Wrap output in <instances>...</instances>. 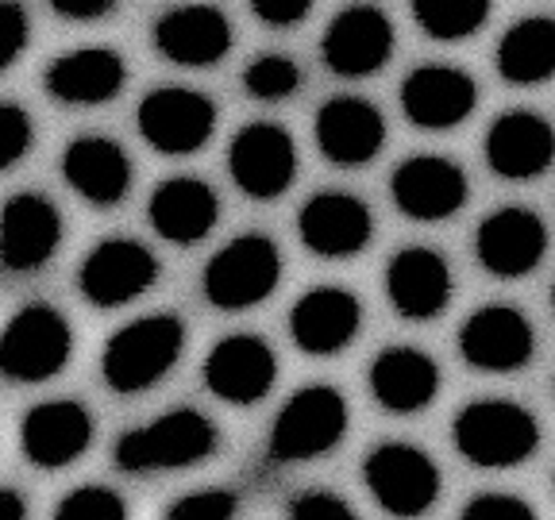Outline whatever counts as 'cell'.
<instances>
[{
  "mask_svg": "<svg viewBox=\"0 0 555 520\" xmlns=\"http://www.w3.org/2000/svg\"><path fill=\"white\" fill-rule=\"evenodd\" d=\"M220 447L217 425L197 408H173L155 416L151 425H139L116 443V467L124 474H163L205 463Z\"/></svg>",
  "mask_w": 555,
  "mask_h": 520,
  "instance_id": "6da1fadb",
  "label": "cell"
},
{
  "mask_svg": "<svg viewBox=\"0 0 555 520\" xmlns=\"http://www.w3.org/2000/svg\"><path fill=\"white\" fill-rule=\"evenodd\" d=\"M451 435L463 459L482 470H509L540 447L537 416L505 398H478L463 405L455 413Z\"/></svg>",
  "mask_w": 555,
  "mask_h": 520,
  "instance_id": "7a4b0ae2",
  "label": "cell"
},
{
  "mask_svg": "<svg viewBox=\"0 0 555 520\" xmlns=\"http://www.w3.org/2000/svg\"><path fill=\"white\" fill-rule=\"evenodd\" d=\"M185 351V324L170 312L139 316L113 332L101 355V374L108 390L116 393H143L173 370V363Z\"/></svg>",
  "mask_w": 555,
  "mask_h": 520,
  "instance_id": "3957f363",
  "label": "cell"
},
{
  "mask_svg": "<svg viewBox=\"0 0 555 520\" xmlns=\"http://www.w3.org/2000/svg\"><path fill=\"white\" fill-rule=\"evenodd\" d=\"M347 401L332 386H305L274 416L267 455L274 463H309L321 459L344 440Z\"/></svg>",
  "mask_w": 555,
  "mask_h": 520,
  "instance_id": "277c9868",
  "label": "cell"
},
{
  "mask_svg": "<svg viewBox=\"0 0 555 520\" xmlns=\"http://www.w3.org/2000/svg\"><path fill=\"white\" fill-rule=\"evenodd\" d=\"M74 332L51 304H24L0 332V374L12 381H47L69 363Z\"/></svg>",
  "mask_w": 555,
  "mask_h": 520,
  "instance_id": "5b68a950",
  "label": "cell"
},
{
  "mask_svg": "<svg viewBox=\"0 0 555 520\" xmlns=\"http://www.w3.org/2000/svg\"><path fill=\"white\" fill-rule=\"evenodd\" d=\"M282 255L274 239L251 232L220 247L205 266V297L224 312H243L262 304L278 289Z\"/></svg>",
  "mask_w": 555,
  "mask_h": 520,
  "instance_id": "8992f818",
  "label": "cell"
},
{
  "mask_svg": "<svg viewBox=\"0 0 555 520\" xmlns=\"http://www.w3.org/2000/svg\"><path fill=\"white\" fill-rule=\"evenodd\" d=\"M363 478L390 517H425L440 497V470L413 443H378L363 459Z\"/></svg>",
  "mask_w": 555,
  "mask_h": 520,
  "instance_id": "52a82bcc",
  "label": "cell"
},
{
  "mask_svg": "<svg viewBox=\"0 0 555 520\" xmlns=\"http://www.w3.org/2000/svg\"><path fill=\"white\" fill-rule=\"evenodd\" d=\"M139 135L163 155H193L217 131V104L185 86L151 89L139 104Z\"/></svg>",
  "mask_w": 555,
  "mask_h": 520,
  "instance_id": "ba28073f",
  "label": "cell"
},
{
  "mask_svg": "<svg viewBox=\"0 0 555 520\" xmlns=\"http://www.w3.org/2000/svg\"><path fill=\"white\" fill-rule=\"evenodd\" d=\"M228 170L232 182L247 197L274 200L294 185L297 178V143L282 123H247L235 131L232 147H228Z\"/></svg>",
  "mask_w": 555,
  "mask_h": 520,
  "instance_id": "9c48e42d",
  "label": "cell"
},
{
  "mask_svg": "<svg viewBox=\"0 0 555 520\" xmlns=\"http://www.w3.org/2000/svg\"><path fill=\"white\" fill-rule=\"evenodd\" d=\"M532 351H537L532 324L513 304H482L460 328V355L475 370L513 374L529 363Z\"/></svg>",
  "mask_w": 555,
  "mask_h": 520,
  "instance_id": "30bf717a",
  "label": "cell"
},
{
  "mask_svg": "<svg viewBox=\"0 0 555 520\" xmlns=\"http://www.w3.org/2000/svg\"><path fill=\"white\" fill-rule=\"evenodd\" d=\"M158 282V259L139 239H104L86 255L78 274L81 297L101 309H116L143 297Z\"/></svg>",
  "mask_w": 555,
  "mask_h": 520,
  "instance_id": "8fae6325",
  "label": "cell"
},
{
  "mask_svg": "<svg viewBox=\"0 0 555 520\" xmlns=\"http://www.w3.org/2000/svg\"><path fill=\"white\" fill-rule=\"evenodd\" d=\"M390 193L409 220L440 224L467 205V173L443 155H413L393 170Z\"/></svg>",
  "mask_w": 555,
  "mask_h": 520,
  "instance_id": "7c38bea8",
  "label": "cell"
},
{
  "mask_svg": "<svg viewBox=\"0 0 555 520\" xmlns=\"http://www.w3.org/2000/svg\"><path fill=\"white\" fill-rule=\"evenodd\" d=\"M321 54L339 78H366L378 74L393 54V24L374 4H351L332 16L321 39Z\"/></svg>",
  "mask_w": 555,
  "mask_h": 520,
  "instance_id": "4fadbf2b",
  "label": "cell"
},
{
  "mask_svg": "<svg viewBox=\"0 0 555 520\" xmlns=\"http://www.w3.org/2000/svg\"><path fill=\"white\" fill-rule=\"evenodd\" d=\"M547 251V227L532 208H498L478 224L475 232V255L486 274L494 277H525L540 266Z\"/></svg>",
  "mask_w": 555,
  "mask_h": 520,
  "instance_id": "5bb4252c",
  "label": "cell"
},
{
  "mask_svg": "<svg viewBox=\"0 0 555 520\" xmlns=\"http://www.w3.org/2000/svg\"><path fill=\"white\" fill-rule=\"evenodd\" d=\"M478 104V86L460 66H416L401 81V113L421 131H451Z\"/></svg>",
  "mask_w": 555,
  "mask_h": 520,
  "instance_id": "9a60e30c",
  "label": "cell"
},
{
  "mask_svg": "<svg viewBox=\"0 0 555 520\" xmlns=\"http://www.w3.org/2000/svg\"><path fill=\"white\" fill-rule=\"evenodd\" d=\"M278 378V355L267 339L235 332L205 359V386L228 405H259Z\"/></svg>",
  "mask_w": 555,
  "mask_h": 520,
  "instance_id": "2e32d148",
  "label": "cell"
},
{
  "mask_svg": "<svg viewBox=\"0 0 555 520\" xmlns=\"http://www.w3.org/2000/svg\"><path fill=\"white\" fill-rule=\"evenodd\" d=\"M93 443V413L81 401H43L24 416L20 447L39 470L78 463Z\"/></svg>",
  "mask_w": 555,
  "mask_h": 520,
  "instance_id": "e0dca14e",
  "label": "cell"
},
{
  "mask_svg": "<svg viewBox=\"0 0 555 520\" xmlns=\"http://www.w3.org/2000/svg\"><path fill=\"white\" fill-rule=\"evenodd\" d=\"M555 162V128L540 113L513 108L486 131V166L505 182H529Z\"/></svg>",
  "mask_w": 555,
  "mask_h": 520,
  "instance_id": "ac0fdd59",
  "label": "cell"
},
{
  "mask_svg": "<svg viewBox=\"0 0 555 520\" xmlns=\"http://www.w3.org/2000/svg\"><path fill=\"white\" fill-rule=\"evenodd\" d=\"M297 232L301 243L321 259H351L371 243L374 217L371 208L351 193H317L301 205L297 217Z\"/></svg>",
  "mask_w": 555,
  "mask_h": 520,
  "instance_id": "d6986e66",
  "label": "cell"
},
{
  "mask_svg": "<svg viewBox=\"0 0 555 520\" xmlns=\"http://www.w3.org/2000/svg\"><path fill=\"white\" fill-rule=\"evenodd\" d=\"M62 243V217L43 193H16L0 208V266L39 270Z\"/></svg>",
  "mask_w": 555,
  "mask_h": 520,
  "instance_id": "ffe728a7",
  "label": "cell"
},
{
  "mask_svg": "<svg viewBox=\"0 0 555 520\" xmlns=\"http://www.w3.org/2000/svg\"><path fill=\"white\" fill-rule=\"evenodd\" d=\"M155 51L170 58L173 66H217L232 51V24L212 4H182V9H170L166 16H158Z\"/></svg>",
  "mask_w": 555,
  "mask_h": 520,
  "instance_id": "44dd1931",
  "label": "cell"
},
{
  "mask_svg": "<svg viewBox=\"0 0 555 520\" xmlns=\"http://www.w3.org/2000/svg\"><path fill=\"white\" fill-rule=\"evenodd\" d=\"M386 297L405 321H433L451 301V266L433 247H401L386 266Z\"/></svg>",
  "mask_w": 555,
  "mask_h": 520,
  "instance_id": "7402d4cb",
  "label": "cell"
},
{
  "mask_svg": "<svg viewBox=\"0 0 555 520\" xmlns=\"http://www.w3.org/2000/svg\"><path fill=\"white\" fill-rule=\"evenodd\" d=\"M363 328V304L339 286H321L297 297L289 312V336L305 355H336Z\"/></svg>",
  "mask_w": 555,
  "mask_h": 520,
  "instance_id": "603a6c76",
  "label": "cell"
},
{
  "mask_svg": "<svg viewBox=\"0 0 555 520\" xmlns=\"http://www.w3.org/2000/svg\"><path fill=\"white\" fill-rule=\"evenodd\" d=\"M386 143V120L363 96H332L317 113V147L336 166H363Z\"/></svg>",
  "mask_w": 555,
  "mask_h": 520,
  "instance_id": "cb8c5ba5",
  "label": "cell"
},
{
  "mask_svg": "<svg viewBox=\"0 0 555 520\" xmlns=\"http://www.w3.org/2000/svg\"><path fill=\"white\" fill-rule=\"evenodd\" d=\"M62 178L89 205H120L131 190V158L113 139L81 135L62 155Z\"/></svg>",
  "mask_w": 555,
  "mask_h": 520,
  "instance_id": "d4e9b609",
  "label": "cell"
},
{
  "mask_svg": "<svg viewBox=\"0 0 555 520\" xmlns=\"http://www.w3.org/2000/svg\"><path fill=\"white\" fill-rule=\"evenodd\" d=\"M128 81V66L108 47H81V51L59 54L47 66L43 86L62 104H104L113 101Z\"/></svg>",
  "mask_w": 555,
  "mask_h": 520,
  "instance_id": "484cf974",
  "label": "cell"
},
{
  "mask_svg": "<svg viewBox=\"0 0 555 520\" xmlns=\"http://www.w3.org/2000/svg\"><path fill=\"white\" fill-rule=\"evenodd\" d=\"M440 390V366L416 347H386L371 363V393L386 413H421Z\"/></svg>",
  "mask_w": 555,
  "mask_h": 520,
  "instance_id": "4316f807",
  "label": "cell"
},
{
  "mask_svg": "<svg viewBox=\"0 0 555 520\" xmlns=\"http://www.w3.org/2000/svg\"><path fill=\"white\" fill-rule=\"evenodd\" d=\"M151 227L166 243H201L220 220V200L201 178H170L151 193Z\"/></svg>",
  "mask_w": 555,
  "mask_h": 520,
  "instance_id": "83f0119b",
  "label": "cell"
},
{
  "mask_svg": "<svg viewBox=\"0 0 555 520\" xmlns=\"http://www.w3.org/2000/svg\"><path fill=\"white\" fill-rule=\"evenodd\" d=\"M498 69L513 86H540V81L555 78V20H517L498 43Z\"/></svg>",
  "mask_w": 555,
  "mask_h": 520,
  "instance_id": "f1b7e54d",
  "label": "cell"
},
{
  "mask_svg": "<svg viewBox=\"0 0 555 520\" xmlns=\"http://www.w3.org/2000/svg\"><path fill=\"white\" fill-rule=\"evenodd\" d=\"M409 4H413L416 27L440 43L470 39L490 20V0H409Z\"/></svg>",
  "mask_w": 555,
  "mask_h": 520,
  "instance_id": "f546056e",
  "label": "cell"
},
{
  "mask_svg": "<svg viewBox=\"0 0 555 520\" xmlns=\"http://www.w3.org/2000/svg\"><path fill=\"white\" fill-rule=\"evenodd\" d=\"M301 86V69L289 54H259L251 66L243 69V89L255 101H286Z\"/></svg>",
  "mask_w": 555,
  "mask_h": 520,
  "instance_id": "4dcf8cb0",
  "label": "cell"
},
{
  "mask_svg": "<svg viewBox=\"0 0 555 520\" xmlns=\"http://www.w3.org/2000/svg\"><path fill=\"white\" fill-rule=\"evenodd\" d=\"M54 520H128V505L108 485H78L59 502Z\"/></svg>",
  "mask_w": 555,
  "mask_h": 520,
  "instance_id": "1f68e13d",
  "label": "cell"
},
{
  "mask_svg": "<svg viewBox=\"0 0 555 520\" xmlns=\"http://www.w3.org/2000/svg\"><path fill=\"white\" fill-rule=\"evenodd\" d=\"M240 502L232 490H197L185 494L166 509V520H232Z\"/></svg>",
  "mask_w": 555,
  "mask_h": 520,
  "instance_id": "d6a6232c",
  "label": "cell"
},
{
  "mask_svg": "<svg viewBox=\"0 0 555 520\" xmlns=\"http://www.w3.org/2000/svg\"><path fill=\"white\" fill-rule=\"evenodd\" d=\"M31 147V116L20 104L0 101V170L16 166Z\"/></svg>",
  "mask_w": 555,
  "mask_h": 520,
  "instance_id": "836d02e7",
  "label": "cell"
},
{
  "mask_svg": "<svg viewBox=\"0 0 555 520\" xmlns=\"http://www.w3.org/2000/svg\"><path fill=\"white\" fill-rule=\"evenodd\" d=\"M460 520H537V512L513 494H478L463 505Z\"/></svg>",
  "mask_w": 555,
  "mask_h": 520,
  "instance_id": "e575fe53",
  "label": "cell"
},
{
  "mask_svg": "<svg viewBox=\"0 0 555 520\" xmlns=\"http://www.w3.org/2000/svg\"><path fill=\"white\" fill-rule=\"evenodd\" d=\"M289 520H359L344 497L328 490H305L289 502Z\"/></svg>",
  "mask_w": 555,
  "mask_h": 520,
  "instance_id": "d590c367",
  "label": "cell"
},
{
  "mask_svg": "<svg viewBox=\"0 0 555 520\" xmlns=\"http://www.w3.org/2000/svg\"><path fill=\"white\" fill-rule=\"evenodd\" d=\"M27 47V12L16 0H0V74L24 54Z\"/></svg>",
  "mask_w": 555,
  "mask_h": 520,
  "instance_id": "8d00e7d4",
  "label": "cell"
},
{
  "mask_svg": "<svg viewBox=\"0 0 555 520\" xmlns=\"http://www.w3.org/2000/svg\"><path fill=\"white\" fill-rule=\"evenodd\" d=\"M255 16L262 24H274V27H294L309 16L312 0H251Z\"/></svg>",
  "mask_w": 555,
  "mask_h": 520,
  "instance_id": "74e56055",
  "label": "cell"
},
{
  "mask_svg": "<svg viewBox=\"0 0 555 520\" xmlns=\"http://www.w3.org/2000/svg\"><path fill=\"white\" fill-rule=\"evenodd\" d=\"M51 9L66 20H101L116 9V0H51Z\"/></svg>",
  "mask_w": 555,
  "mask_h": 520,
  "instance_id": "f35d334b",
  "label": "cell"
},
{
  "mask_svg": "<svg viewBox=\"0 0 555 520\" xmlns=\"http://www.w3.org/2000/svg\"><path fill=\"white\" fill-rule=\"evenodd\" d=\"M0 520H27V505L16 490H0Z\"/></svg>",
  "mask_w": 555,
  "mask_h": 520,
  "instance_id": "ab89813d",
  "label": "cell"
},
{
  "mask_svg": "<svg viewBox=\"0 0 555 520\" xmlns=\"http://www.w3.org/2000/svg\"><path fill=\"white\" fill-rule=\"evenodd\" d=\"M552 309H555V286H552Z\"/></svg>",
  "mask_w": 555,
  "mask_h": 520,
  "instance_id": "60d3db41",
  "label": "cell"
}]
</instances>
